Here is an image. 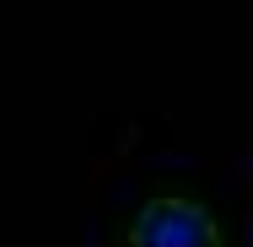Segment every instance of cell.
<instances>
[{
	"label": "cell",
	"mask_w": 253,
	"mask_h": 247,
	"mask_svg": "<svg viewBox=\"0 0 253 247\" xmlns=\"http://www.w3.org/2000/svg\"><path fill=\"white\" fill-rule=\"evenodd\" d=\"M129 247H221V226L194 199H146L129 226Z\"/></svg>",
	"instance_id": "cell-1"
}]
</instances>
